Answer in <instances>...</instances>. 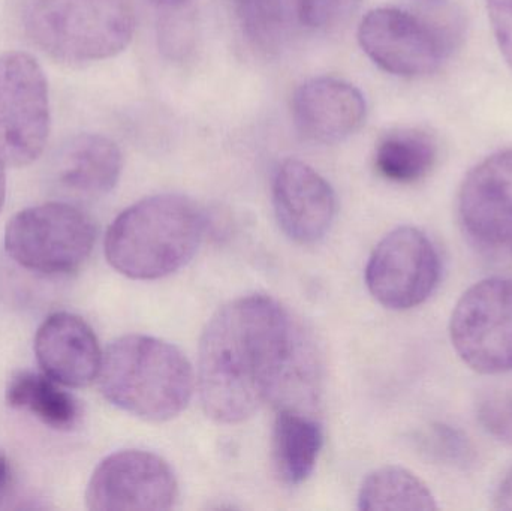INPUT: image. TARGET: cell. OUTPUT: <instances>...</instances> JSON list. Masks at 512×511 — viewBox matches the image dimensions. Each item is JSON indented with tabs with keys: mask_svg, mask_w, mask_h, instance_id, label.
I'll list each match as a JSON object with an SVG mask.
<instances>
[{
	"mask_svg": "<svg viewBox=\"0 0 512 511\" xmlns=\"http://www.w3.org/2000/svg\"><path fill=\"white\" fill-rule=\"evenodd\" d=\"M5 398L9 407L32 414L57 432L74 431L83 416L80 402L44 372L20 371L12 375Z\"/></svg>",
	"mask_w": 512,
	"mask_h": 511,
	"instance_id": "17",
	"label": "cell"
},
{
	"mask_svg": "<svg viewBox=\"0 0 512 511\" xmlns=\"http://www.w3.org/2000/svg\"><path fill=\"white\" fill-rule=\"evenodd\" d=\"M95 242L92 218L66 203L27 207L12 216L5 228L6 254L18 266L41 275L77 272Z\"/></svg>",
	"mask_w": 512,
	"mask_h": 511,
	"instance_id": "6",
	"label": "cell"
},
{
	"mask_svg": "<svg viewBox=\"0 0 512 511\" xmlns=\"http://www.w3.org/2000/svg\"><path fill=\"white\" fill-rule=\"evenodd\" d=\"M12 485H14V476H12V467L8 458L0 452V504L11 495Z\"/></svg>",
	"mask_w": 512,
	"mask_h": 511,
	"instance_id": "25",
	"label": "cell"
},
{
	"mask_svg": "<svg viewBox=\"0 0 512 511\" xmlns=\"http://www.w3.org/2000/svg\"><path fill=\"white\" fill-rule=\"evenodd\" d=\"M441 279V258L432 240L414 227L391 231L366 267L370 294L385 308L406 311L426 302Z\"/></svg>",
	"mask_w": 512,
	"mask_h": 511,
	"instance_id": "9",
	"label": "cell"
},
{
	"mask_svg": "<svg viewBox=\"0 0 512 511\" xmlns=\"http://www.w3.org/2000/svg\"><path fill=\"white\" fill-rule=\"evenodd\" d=\"M6 165L0 161V212H2L3 204H5L6 197Z\"/></svg>",
	"mask_w": 512,
	"mask_h": 511,
	"instance_id": "27",
	"label": "cell"
},
{
	"mask_svg": "<svg viewBox=\"0 0 512 511\" xmlns=\"http://www.w3.org/2000/svg\"><path fill=\"white\" fill-rule=\"evenodd\" d=\"M122 168L117 144L99 134H81L69 140L56 165L60 185L87 197L108 194L119 182Z\"/></svg>",
	"mask_w": 512,
	"mask_h": 511,
	"instance_id": "15",
	"label": "cell"
},
{
	"mask_svg": "<svg viewBox=\"0 0 512 511\" xmlns=\"http://www.w3.org/2000/svg\"><path fill=\"white\" fill-rule=\"evenodd\" d=\"M99 389L114 407L147 422L179 416L194 395L195 375L185 354L144 335L116 339L102 354Z\"/></svg>",
	"mask_w": 512,
	"mask_h": 511,
	"instance_id": "3",
	"label": "cell"
},
{
	"mask_svg": "<svg viewBox=\"0 0 512 511\" xmlns=\"http://www.w3.org/2000/svg\"><path fill=\"white\" fill-rule=\"evenodd\" d=\"M149 2L156 6H162V8H179L189 0H149Z\"/></svg>",
	"mask_w": 512,
	"mask_h": 511,
	"instance_id": "28",
	"label": "cell"
},
{
	"mask_svg": "<svg viewBox=\"0 0 512 511\" xmlns=\"http://www.w3.org/2000/svg\"><path fill=\"white\" fill-rule=\"evenodd\" d=\"M273 206L283 233L301 245L324 239L336 216L330 183L309 165L288 159L273 179Z\"/></svg>",
	"mask_w": 512,
	"mask_h": 511,
	"instance_id": "12",
	"label": "cell"
},
{
	"mask_svg": "<svg viewBox=\"0 0 512 511\" xmlns=\"http://www.w3.org/2000/svg\"><path fill=\"white\" fill-rule=\"evenodd\" d=\"M42 372L63 387L81 389L98 378L102 353L92 327L71 312L45 318L35 336Z\"/></svg>",
	"mask_w": 512,
	"mask_h": 511,
	"instance_id": "14",
	"label": "cell"
},
{
	"mask_svg": "<svg viewBox=\"0 0 512 511\" xmlns=\"http://www.w3.org/2000/svg\"><path fill=\"white\" fill-rule=\"evenodd\" d=\"M206 218L194 201L155 195L123 210L105 236L111 267L137 281H155L177 272L197 252Z\"/></svg>",
	"mask_w": 512,
	"mask_h": 511,
	"instance_id": "2",
	"label": "cell"
},
{
	"mask_svg": "<svg viewBox=\"0 0 512 511\" xmlns=\"http://www.w3.org/2000/svg\"><path fill=\"white\" fill-rule=\"evenodd\" d=\"M460 359L480 374H512V281L489 278L469 288L451 318Z\"/></svg>",
	"mask_w": 512,
	"mask_h": 511,
	"instance_id": "8",
	"label": "cell"
},
{
	"mask_svg": "<svg viewBox=\"0 0 512 511\" xmlns=\"http://www.w3.org/2000/svg\"><path fill=\"white\" fill-rule=\"evenodd\" d=\"M462 32V17L451 5L432 2L418 11L382 6L364 15L358 42L385 72L415 78L438 71Z\"/></svg>",
	"mask_w": 512,
	"mask_h": 511,
	"instance_id": "4",
	"label": "cell"
},
{
	"mask_svg": "<svg viewBox=\"0 0 512 511\" xmlns=\"http://www.w3.org/2000/svg\"><path fill=\"white\" fill-rule=\"evenodd\" d=\"M435 161V141L418 129H397L376 147V170L391 182H418L429 174Z\"/></svg>",
	"mask_w": 512,
	"mask_h": 511,
	"instance_id": "18",
	"label": "cell"
},
{
	"mask_svg": "<svg viewBox=\"0 0 512 511\" xmlns=\"http://www.w3.org/2000/svg\"><path fill=\"white\" fill-rule=\"evenodd\" d=\"M478 420L496 440L512 446V378L492 384L478 401Z\"/></svg>",
	"mask_w": 512,
	"mask_h": 511,
	"instance_id": "20",
	"label": "cell"
},
{
	"mask_svg": "<svg viewBox=\"0 0 512 511\" xmlns=\"http://www.w3.org/2000/svg\"><path fill=\"white\" fill-rule=\"evenodd\" d=\"M312 341L276 300L262 294L222 306L204 329L198 390L210 419L236 425L265 402L304 410L318 390Z\"/></svg>",
	"mask_w": 512,
	"mask_h": 511,
	"instance_id": "1",
	"label": "cell"
},
{
	"mask_svg": "<svg viewBox=\"0 0 512 511\" xmlns=\"http://www.w3.org/2000/svg\"><path fill=\"white\" fill-rule=\"evenodd\" d=\"M424 443H426L427 450H430V455L451 465L465 467V465L471 464L472 458H474L471 441L462 432L456 431L450 426H433L430 434L424 438Z\"/></svg>",
	"mask_w": 512,
	"mask_h": 511,
	"instance_id": "21",
	"label": "cell"
},
{
	"mask_svg": "<svg viewBox=\"0 0 512 511\" xmlns=\"http://www.w3.org/2000/svg\"><path fill=\"white\" fill-rule=\"evenodd\" d=\"M358 507L366 511L438 509L426 483L400 467L379 468L369 474L361 485Z\"/></svg>",
	"mask_w": 512,
	"mask_h": 511,
	"instance_id": "19",
	"label": "cell"
},
{
	"mask_svg": "<svg viewBox=\"0 0 512 511\" xmlns=\"http://www.w3.org/2000/svg\"><path fill=\"white\" fill-rule=\"evenodd\" d=\"M489 260H492L493 263L498 264L502 270L512 275V245L505 248L504 251L499 252V254L493 255Z\"/></svg>",
	"mask_w": 512,
	"mask_h": 511,
	"instance_id": "26",
	"label": "cell"
},
{
	"mask_svg": "<svg viewBox=\"0 0 512 511\" xmlns=\"http://www.w3.org/2000/svg\"><path fill=\"white\" fill-rule=\"evenodd\" d=\"M24 23L33 44L53 59L98 62L128 47L135 12L129 0H35Z\"/></svg>",
	"mask_w": 512,
	"mask_h": 511,
	"instance_id": "5",
	"label": "cell"
},
{
	"mask_svg": "<svg viewBox=\"0 0 512 511\" xmlns=\"http://www.w3.org/2000/svg\"><path fill=\"white\" fill-rule=\"evenodd\" d=\"M463 230L487 258L512 245V149L484 159L460 189Z\"/></svg>",
	"mask_w": 512,
	"mask_h": 511,
	"instance_id": "11",
	"label": "cell"
},
{
	"mask_svg": "<svg viewBox=\"0 0 512 511\" xmlns=\"http://www.w3.org/2000/svg\"><path fill=\"white\" fill-rule=\"evenodd\" d=\"M322 441L321 425L306 411L277 408L271 449L274 470L285 485L298 486L312 476Z\"/></svg>",
	"mask_w": 512,
	"mask_h": 511,
	"instance_id": "16",
	"label": "cell"
},
{
	"mask_svg": "<svg viewBox=\"0 0 512 511\" xmlns=\"http://www.w3.org/2000/svg\"><path fill=\"white\" fill-rule=\"evenodd\" d=\"M48 83L30 54H0V161L8 167L33 164L50 135Z\"/></svg>",
	"mask_w": 512,
	"mask_h": 511,
	"instance_id": "7",
	"label": "cell"
},
{
	"mask_svg": "<svg viewBox=\"0 0 512 511\" xmlns=\"http://www.w3.org/2000/svg\"><path fill=\"white\" fill-rule=\"evenodd\" d=\"M179 494L170 465L155 453L122 450L105 458L93 471L86 506L93 511H164Z\"/></svg>",
	"mask_w": 512,
	"mask_h": 511,
	"instance_id": "10",
	"label": "cell"
},
{
	"mask_svg": "<svg viewBox=\"0 0 512 511\" xmlns=\"http://www.w3.org/2000/svg\"><path fill=\"white\" fill-rule=\"evenodd\" d=\"M339 3L340 0H294L295 14L301 26L321 29L333 20Z\"/></svg>",
	"mask_w": 512,
	"mask_h": 511,
	"instance_id": "23",
	"label": "cell"
},
{
	"mask_svg": "<svg viewBox=\"0 0 512 511\" xmlns=\"http://www.w3.org/2000/svg\"><path fill=\"white\" fill-rule=\"evenodd\" d=\"M255 2L265 3L270 6H282V0H255Z\"/></svg>",
	"mask_w": 512,
	"mask_h": 511,
	"instance_id": "29",
	"label": "cell"
},
{
	"mask_svg": "<svg viewBox=\"0 0 512 511\" xmlns=\"http://www.w3.org/2000/svg\"><path fill=\"white\" fill-rule=\"evenodd\" d=\"M495 507L498 510H512V468L496 488Z\"/></svg>",
	"mask_w": 512,
	"mask_h": 511,
	"instance_id": "24",
	"label": "cell"
},
{
	"mask_svg": "<svg viewBox=\"0 0 512 511\" xmlns=\"http://www.w3.org/2000/svg\"><path fill=\"white\" fill-rule=\"evenodd\" d=\"M367 105L361 90L333 77L312 78L295 90L292 117L307 140L334 144L363 126Z\"/></svg>",
	"mask_w": 512,
	"mask_h": 511,
	"instance_id": "13",
	"label": "cell"
},
{
	"mask_svg": "<svg viewBox=\"0 0 512 511\" xmlns=\"http://www.w3.org/2000/svg\"><path fill=\"white\" fill-rule=\"evenodd\" d=\"M496 41L512 69V0H486Z\"/></svg>",
	"mask_w": 512,
	"mask_h": 511,
	"instance_id": "22",
	"label": "cell"
}]
</instances>
